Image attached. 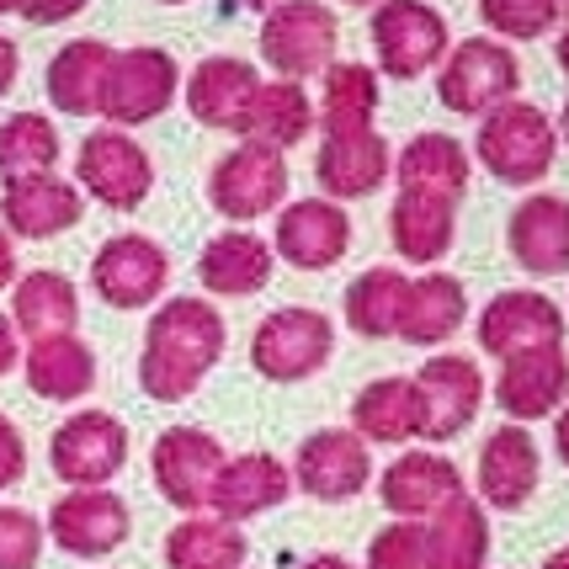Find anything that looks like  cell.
Listing matches in <instances>:
<instances>
[{
  "mask_svg": "<svg viewBox=\"0 0 569 569\" xmlns=\"http://www.w3.org/2000/svg\"><path fill=\"white\" fill-rule=\"evenodd\" d=\"M288 198V160L267 144H240L229 149L223 160H213V176H208V202L213 213L234 223H250V219H267L277 213Z\"/></svg>",
  "mask_w": 569,
  "mask_h": 569,
  "instance_id": "8",
  "label": "cell"
},
{
  "mask_svg": "<svg viewBox=\"0 0 569 569\" xmlns=\"http://www.w3.org/2000/svg\"><path fill=\"white\" fill-rule=\"evenodd\" d=\"M272 267H277V256L261 234H250V229H223V234H213V240L202 246L198 282L213 298H250L272 282Z\"/></svg>",
  "mask_w": 569,
  "mask_h": 569,
  "instance_id": "26",
  "label": "cell"
},
{
  "mask_svg": "<svg viewBox=\"0 0 569 569\" xmlns=\"http://www.w3.org/2000/svg\"><path fill=\"white\" fill-rule=\"evenodd\" d=\"M469 320V293L452 272H426L410 282L405 293V315H399V341L410 347H442L452 341Z\"/></svg>",
  "mask_w": 569,
  "mask_h": 569,
  "instance_id": "29",
  "label": "cell"
},
{
  "mask_svg": "<svg viewBox=\"0 0 569 569\" xmlns=\"http://www.w3.org/2000/svg\"><path fill=\"white\" fill-rule=\"evenodd\" d=\"M553 447H559V458L569 463V405L559 410V421H553Z\"/></svg>",
  "mask_w": 569,
  "mask_h": 569,
  "instance_id": "48",
  "label": "cell"
},
{
  "mask_svg": "<svg viewBox=\"0 0 569 569\" xmlns=\"http://www.w3.org/2000/svg\"><path fill=\"white\" fill-rule=\"evenodd\" d=\"M43 559V521L22 506H0V569H38Z\"/></svg>",
  "mask_w": 569,
  "mask_h": 569,
  "instance_id": "41",
  "label": "cell"
},
{
  "mask_svg": "<svg viewBox=\"0 0 569 569\" xmlns=\"http://www.w3.org/2000/svg\"><path fill=\"white\" fill-rule=\"evenodd\" d=\"M421 527H426V569H485V559H490V517H485L479 500L458 496Z\"/></svg>",
  "mask_w": 569,
  "mask_h": 569,
  "instance_id": "34",
  "label": "cell"
},
{
  "mask_svg": "<svg viewBox=\"0 0 569 569\" xmlns=\"http://www.w3.org/2000/svg\"><path fill=\"white\" fill-rule=\"evenodd\" d=\"M27 473V442L17 421L11 416H0V490H11V485H22Z\"/></svg>",
  "mask_w": 569,
  "mask_h": 569,
  "instance_id": "43",
  "label": "cell"
},
{
  "mask_svg": "<svg viewBox=\"0 0 569 569\" xmlns=\"http://www.w3.org/2000/svg\"><path fill=\"white\" fill-rule=\"evenodd\" d=\"M368 569H426V527L421 521H389L368 543Z\"/></svg>",
  "mask_w": 569,
  "mask_h": 569,
  "instance_id": "42",
  "label": "cell"
},
{
  "mask_svg": "<svg viewBox=\"0 0 569 569\" xmlns=\"http://www.w3.org/2000/svg\"><path fill=\"white\" fill-rule=\"evenodd\" d=\"M351 431L362 442L399 447L421 437V399H416V378H372L362 395L351 399Z\"/></svg>",
  "mask_w": 569,
  "mask_h": 569,
  "instance_id": "33",
  "label": "cell"
},
{
  "mask_svg": "<svg viewBox=\"0 0 569 569\" xmlns=\"http://www.w3.org/2000/svg\"><path fill=\"white\" fill-rule=\"evenodd\" d=\"M378 496L399 521H431L442 506L469 496V485H463L458 463L442 452H399L378 479Z\"/></svg>",
  "mask_w": 569,
  "mask_h": 569,
  "instance_id": "18",
  "label": "cell"
},
{
  "mask_svg": "<svg viewBox=\"0 0 569 569\" xmlns=\"http://www.w3.org/2000/svg\"><path fill=\"white\" fill-rule=\"evenodd\" d=\"M521 86V64L517 53L496 43V38H469L447 53L442 74H437V97L447 112H463V118H485L506 101H517Z\"/></svg>",
  "mask_w": 569,
  "mask_h": 569,
  "instance_id": "5",
  "label": "cell"
},
{
  "mask_svg": "<svg viewBox=\"0 0 569 569\" xmlns=\"http://www.w3.org/2000/svg\"><path fill=\"white\" fill-rule=\"evenodd\" d=\"M336 351V325L320 309H272L250 336V368L267 383H303L330 362Z\"/></svg>",
  "mask_w": 569,
  "mask_h": 569,
  "instance_id": "4",
  "label": "cell"
},
{
  "mask_svg": "<svg viewBox=\"0 0 569 569\" xmlns=\"http://www.w3.org/2000/svg\"><path fill=\"white\" fill-rule=\"evenodd\" d=\"M372 112H378V70L330 64L315 123H325V133H357V128H372Z\"/></svg>",
  "mask_w": 569,
  "mask_h": 569,
  "instance_id": "38",
  "label": "cell"
},
{
  "mask_svg": "<svg viewBox=\"0 0 569 569\" xmlns=\"http://www.w3.org/2000/svg\"><path fill=\"white\" fill-rule=\"evenodd\" d=\"M543 479V452L532 442L527 426H500L479 447V500L496 511H521L527 500L538 496Z\"/></svg>",
  "mask_w": 569,
  "mask_h": 569,
  "instance_id": "21",
  "label": "cell"
},
{
  "mask_svg": "<svg viewBox=\"0 0 569 569\" xmlns=\"http://www.w3.org/2000/svg\"><path fill=\"white\" fill-rule=\"evenodd\" d=\"M17 70H22V53H17V43L0 32V97L17 86Z\"/></svg>",
  "mask_w": 569,
  "mask_h": 569,
  "instance_id": "46",
  "label": "cell"
},
{
  "mask_svg": "<svg viewBox=\"0 0 569 569\" xmlns=\"http://www.w3.org/2000/svg\"><path fill=\"white\" fill-rule=\"evenodd\" d=\"M17 282V246H11V234L0 229V288H11Z\"/></svg>",
  "mask_w": 569,
  "mask_h": 569,
  "instance_id": "47",
  "label": "cell"
},
{
  "mask_svg": "<svg viewBox=\"0 0 569 569\" xmlns=\"http://www.w3.org/2000/svg\"><path fill=\"white\" fill-rule=\"evenodd\" d=\"M176 86H181V70L166 49H123L112 59V74H107V91H101V118L118 123L128 133L133 123H154L166 107L176 101Z\"/></svg>",
  "mask_w": 569,
  "mask_h": 569,
  "instance_id": "12",
  "label": "cell"
},
{
  "mask_svg": "<svg viewBox=\"0 0 569 569\" xmlns=\"http://www.w3.org/2000/svg\"><path fill=\"white\" fill-rule=\"evenodd\" d=\"M553 53H559V70L569 74V22H565V32H559V43H553Z\"/></svg>",
  "mask_w": 569,
  "mask_h": 569,
  "instance_id": "50",
  "label": "cell"
},
{
  "mask_svg": "<svg viewBox=\"0 0 569 569\" xmlns=\"http://www.w3.org/2000/svg\"><path fill=\"white\" fill-rule=\"evenodd\" d=\"M43 532L74 559H107L128 543L133 517H128V500L112 496V490H70L49 506Z\"/></svg>",
  "mask_w": 569,
  "mask_h": 569,
  "instance_id": "15",
  "label": "cell"
},
{
  "mask_svg": "<svg viewBox=\"0 0 569 569\" xmlns=\"http://www.w3.org/2000/svg\"><path fill=\"white\" fill-rule=\"evenodd\" d=\"M569 399V357L565 347H538L506 357L496 378V405L511 421H543L553 410H565Z\"/></svg>",
  "mask_w": 569,
  "mask_h": 569,
  "instance_id": "22",
  "label": "cell"
},
{
  "mask_svg": "<svg viewBox=\"0 0 569 569\" xmlns=\"http://www.w3.org/2000/svg\"><path fill=\"white\" fill-rule=\"evenodd\" d=\"M49 463L70 490H107L128 463V426L112 410H74L53 431Z\"/></svg>",
  "mask_w": 569,
  "mask_h": 569,
  "instance_id": "6",
  "label": "cell"
},
{
  "mask_svg": "<svg viewBox=\"0 0 569 569\" xmlns=\"http://www.w3.org/2000/svg\"><path fill=\"white\" fill-rule=\"evenodd\" d=\"M351 246V219L341 202L330 198H298L288 208H277V234L272 256H282L298 272H325L336 267Z\"/></svg>",
  "mask_w": 569,
  "mask_h": 569,
  "instance_id": "16",
  "label": "cell"
},
{
  "mask_svg": "<svg viewBox=\"0 0 569 569\" xmlns=\"http://www.w3.org/2000/svg\"><path fill=\"white\" fill-rule=\"evenodd\" d=\"M389 240L416 267L442 261L452 240H458V202L426 198V192H399L395 208H389Z\"/></svg>",
  "mask_w": 569,
  "mask_h": 569,
  "instance_id": "32",
  "label": "cell"
},
{
  "mask_svg": "<svg viewBox=\"0 0 569 569\" xmlns=\"http://www.w3.org/2000/svg\"><path fill=\"white\" fill-rule=\"evenodd\" d=\"M160 6H187V0H160Z\"/></svg>",
  "mask_w": 569,
  "mask_h": 569,
  "instance_id": "57",
  "label": "cell"
},
{
  "mask_svg": "<svg viewBox=\"0 0 569 569\" xmlns=\"http://www.w3.org/2000/svg\"><path fill=\"white\" fill-rule=\"evenodd\" d=\"M479 347L500 357V362L538 347H565V309L553 298L532 293V288L496 293L479 315Z\"/></svg>",
  "mask_w": 569,
  "mask_h": 569,
  "instance_id": "17",
  "label": "cell"
},
{
  "mask_svg": "<svg viewBox=\"0 0 569 569\" xmlns=\"http://www.w3.org/2000/svg\"><path fill=\"white\" fill-rule=\"evenodd\" d=\"M256 91H261L256 64L234 59V53H213V59H202L198 70L187 74V107H192V118L208 128H223V133H246Z\"/></svg>",
  "mask_w": 569,
  "mask_h": 569,
  "instance_id": "24",
  "label": "cell"
},
{
  "mask_svg": "<svg viewBox=\"0 0 569 569\" xmlns=\"http://www.w3.org/2000/svg\"><path fill=\"white\" fill-rule=\"evenodd\" d=\"M553 11H559V17H565V22H569V0H553Z\"/></svg>",
  "mask_w": 569,
  "mask_h": 569,
  "instance_id": "55",
  "label": "cell"
},
{
  "mask_svg": "<svg viewBox=\"0 0 569 569\" xmlns=\"http://www.w3.org/2000/svg\"><path fill=\"white\" fill-rule=\"evenodd\" d=\"M246 532L219 517H187L166 532V569H246Z\"/></svg>",
  "mask_w": 569,
  "mask_h": 569,
  "instance_id": "36",
  "label": "cell"
},
{
  "mask_svg": "<svg viewBox=\"0 0 569 569\" xmlns=\"http://www.w3.org/2000/svg\"><path fill=\"white\" fill-rule=\"evenodd\" d=\"M223 315L208 298H166L144 330L139 351V389L154 405H181L202 389V378L219 368L223 357Z\"/></svg>",
  "mask_w": 569,
  "mask_h": 569,
  "instance_id": "1",
  "label": "cell"
},
{
  "mask_svg": "<svg viewBox=\"0 0 569 569\" xmlns=\"http://www.w3.org/2000/svg\"><path fill=\"white\" fill-rule=\"evenodd\" d=\"M479 17L500 38H543L559 22L553 0H479Z\"/></svg>",
  "mask_w": 569,
  "mask_h": 569,
  "instance_id": "40",
  "label": "cell"
},
{
  "mask_svg": "<svg viewBox=\"0 0 569 569\" xmlns=\"http://www.w3.org/2000/svg\"><path fill=\"white\" fill-rule=\"evenodd\" d=\"M118 49L101 43V38H74L49 59V101L64 118H101V91H107V74H112Z\"/></svg>",
  "mask_w": 569,
  "mask_h": 569,
  "instance_id": "27",
  "label": "cell"
},
{
  "mask_svg": "<svg viewBox=\"0 0 569 569\" xmlns=\"http://www.w3.org/2000/svg\"><path fill=\"white\" fill-rule=\"evenodd\" d=\"M372 53H378V70L389 80H416L431 64H442L447 53V22L437 6L426 0H383L372 6L368 22Z\"/></svg>",
  "mask_w": 569,
  "mask_h": 569,
  "instance_id": "7",
  "label": "cell"
},
{
  "mask_svg": "<svg viewBox=\"0 0 569 569\" xmlns=\"http://www.w3.org/2000/svg\"><path fill=\"white\" fill-rule=\"evenodd\" d=\"M74 181L86 198H97L101 208H139L154 187V166H149L144 144L123 133V128H97L80 139V154H74Z\"/></svg>",
  "mask_w": 569,
  "mask_h": 569,
  "instance_id": "9",
  "label": "cell"
},
{
  "mask_svg": "<svg viewBox=\"0 0 569 569\" xmlns=\"http://www.w3.org/2000/svg\"><path fill=\"white\" fill-rule=\"evenodd\" d=\"M11 11H22V0H0V17H11Z\"/></svg>",
  "mask_w": 569,
  "mask_h": 569,
  "instance_id": "53",
  "label": "cell"
},
{
  "mask_svg": "<svg viewBox=\"0 0 569 569\" xmlns=\"http://www.w3.org/2000/svg\"><path fill=\"white\" fill-rule=\"evenodd\" d=\"M86 213V192L64 181V176H22V181H6L0 192V219L11 240H53L74 229Z\"/></svg>",
  "mask_w": 569,
  "mask_h": 569,
  "instance_id": "19",
  "label": "cell"
},
{
  "mask_svg": "<svg viewBox=\"0 0 569 569\" xmlns=\"http://www.w3.org/2000/svg\"><path fill=\"white\" fill-rule=\"evenodd\" d=\"M293 485L315 500H357L372 485V452L351 426H325L298 442Z\"/></svg>",
  "mask_w": 569,
  "mask_h": 569,
  "instance_id": "13",
  "label": "cell"
},
{
  "mask_svg": "<svg viewBox=\"0 0 569 569\" xmlns=\"http://www.w3.org/2000/svg\"><path fill=\"white\" fill-rule=\"evenodd\" d=\"M166 282H171V256L149 234H112L91 261V288L112 309H149L166 298Z\"/></svg>",
  "mask_w": 569,
  "mask_h": 569,
  "instance_id": "14",
  "label": "cell"
},
{
  "mask_svg": "<svg viewBox=\"0 0 569 569\" xmlns=\"http://www.w3.org/2000/svg\"><path fill=\"white\" fill-rule=\"evenodd\" d=\"M479 166L506 181V187H532L553 171V154H559V128L548 123L543 107L532 101H506L496 112H485L479 139H473Z\"/></svg>",
  "mask_w": 569,
  "mask_h": 569,
  "instance_id": "2",
  "label": "cell"
},
{
  "mask_svg": "<svg viewBox=\"0 0 569 569\" xmlns=\"http://www.w3.org/2000/svg\"><path fill=\"white\" fill-rule=\"evenodd\" d=\"M293 496V473L277 452H240L229 458L213 479V496H208V511L219 521H250V517H267L277 511L282 500Z\"/></svg>",
  "mask_w": 569,
  "mask_h": 569,
  "instance_id": "23",
  "label": "cell"
},
{
  "mask_svg": "<svg viewBox=\"0 0 569 569\" xmlns=\"http://www.w3.org/2000/svg\"><path fill=\"white\" fill-rule=\"evenodd\" d=\"M315 176H320V187L330 202H357V198H372V192L395 176V154H389L378 128L325 133L320 154H315Z\"/></svg>",
  "mask_w": 569,
  "mask_h": 569,
  "instance_id": "20",
  "label": "cell"
},
{
  "mask_svg": "<svg viewBox=\"0 0 569 569\" xmlns=\"http://www.w3.org/2000/svg\"><path fill=\"white\" fill-rule=\"evenodd\" d=\"M543 569H569V548H559V553H548Z\"/></svg>",
  "mask_w": 569,
  "mask_h": 569,
  "instance_id": "51",
  "label": "cell"
},
{
  "mask_svg": "<svg viewBox=\"0 0 569 569\" xmlns=\"http://www.w3.org/2000/svg\"><path fill=\"white\" fill-rule=\"evenodd\" d=\"M416 378V399H421V437L426 442H452L463 437L469 421L485 405V372L473 357H458V351H437L426 357Z\"/></svg>",
  "mask_w": 569,
  "mask_h": 569,
  "instance_id": "11",
  "label": "cell"
},
{
  "mask_svg": "<svg viewBox=\"0 0 569 569\" xmlns=\"http://www.w3.org/2000/svg\"><path fill=\"white\" fill-rule=\"evenodd\" d=\"M298 569H357V565H347L341 553H315V559H303Z\"/></svg>",
  "mask_w": 569,
  "mask_h": 569,
  "instance_id": "49",
  "label": "cell"
},
{
  "mask_svg": "<svg viewBox=\"0 0 569 569\" xmlns=\"http://www.w3.org/2000/svg\"><path fill=\"white\" fill-rule=\"evenodd\" d=\"M506 246H511L521 272L532 277L569 272V202L553 198V192L517 202V213L506 223Z\"/></svg>",
  "mask_w": 569,
  "mask_h": 569,
  "instance_id": "25",
  "label": "cell"
},
{
  "mask_svg": "<svg viewBox=\"0 0 569 569\" xmlns=\"http://www.w3.org/2000/svg\"><path fill=\"white\" fill-rule=\"evenodd\" d=\"M405 293H410V277L399 267H368L362 277H351L347 288V325L368 341L399 336V315H405Z\"/></svg>",
  "mask_w": 569,
  "mask_h": 569,
  "instance_id": "37",
  "label": "cell"
},
{
  "mask_svg": "<svg viewBox=\"0 0 569 569\" xmlns=\"http://www.w3.org/2000/svg\"><path fill=\"white\" fill-rule=\"evenodd\" d=\"M336 43H341V27L325 0H277L261 22V59L293 86L330 70Z\"/></svg>",
  "mask_w": 569,
  "mask_h": 569,
  "instance_id": "3",
  "label": "cell"
},
{
  "mask_svg": "<svg viewBox=\"0 0 569 569\" xmlns=\"http://www.w3.org/2000/svg\"><path fill=\"white\" fill-rule=\"evenodd\" d=\"M347 6H383V0H347Z\"/></svg>",
  "mask_w": 569,
  "mask_h": 569,
  "instance_id": "56",
  "label": "cell"
},
{
  "mask_svg": "<svg viewBox=\"0 0 569 569\" xmlns=\"http://www.w3.org/2000/svg\"><path fill=\"white\" fill-rule=\"evenodd\" d=\"M559 139L569 144V101H565V112H559Z\"/></svg>",
  "mask_w": 569,
  "mask_h": 569,
  "instance_id": "52",
  "label": "cell"
},
{
  "mask_svg": "<svg viewBox=\"0 0 569 569\" xmlns=\"http://www.w3.org/2000/svg\"><path fill=\"white\" fill-rule=\"evenodd\" d=\"M223 463H229V452L219 447V437H208L198 426H171L149 447L154 490L171 500L176 511H187V517L208 511V496H213V479H219Z\"/></svg>",
  "mask_w": 569,
  "mask_h": 569,
  "instance_id": "10",
  "label": "cell"
},
{
  "mask_svg": "<svg viewBox=\"0 0 569 569\" xmlns=\"http://www.w3.org/2000/svg\"><path fill=\"white\" fill-rule=\"evenodd\" d=\"M240 6H250V11H272V0H240Z\"/></svg>",
  "mask_w": 569,
  "mask_h": 569,
  "instance_id": "54",
  "label": "cell"
},
{
  "mask_svg": "<svg viewBox=\"0 0 569 569\" xmlns=\"http://www.w3.org/2000/svg\"><path fill=\"white\" fill-rule=\"evenodd\" d=\"M11 325L27 341H53V336H74L80 325V293L64 272H27L11 282Z\"/></svg>",
  "mask_w": 569,
  "mask_h": 569,
  "instance_id": "30",
  "label": "cell"
},
{
  "mask_svg": "<svg viewBox=\"0 0 569 569\" xmlns=\"http://www.w3.org/2000/svg\"><path fill=\"white\" fill-rule=\"evenodd\" d=\"M27 389L49 405H74L97 389V351L80 336H53V341H32L22 357Z\"/></svg>",
  "mask_w": 569,
  "mask_h": 569,
  "instance_id": "31",
  "label": "cell"
},
{
  "mask_svg": "<svg viewBox=\"0 0 569 569\" xmlns=\"http://www.w3.org/2000/svg\"><path fill=\"white\" fill-rule=\"evenodd\" d=\"M59 128L43 112H17L0 123V176L22 181V176H49L59 166Z\"/></svg>",
  "mask_w": 569,
  "mask_h": 569,
  "instance_id": "39",
  "label": "cell"
},
{
  "mask_svg": "<svg viewBox=\"0 0 569 569\" xmlns=\"http://www.w3.org/2000/svg\"><path fill=\"white\" fill-rule=\"evenodd\" d=\"M309 128H315V101H309V91L293 86V80H261L240 139L267 144L282 154V149H293L298 139H309Z\"/></svg>",
  "mask_w": 569,
  "mask_h": 569,
  "instance_id": "35",
  "label": "cell"
},
{
  "mask_svg": "<svg viewBox=\"0 0 569 569\" xmlns=\"http://www.w3.org/2000/svg\"><path fill=\"white\" fill-rule=\"evenodd\" d=\"M91 0H22V17L32 27H59V22H70V17H80Z\"/></svg>",
  "mask_w": 569,
  "mask_h": 569,
  "instance_id": "44",
  "label": "cell"
},
{
  "mask_svg": "<svg viewBox=\"0 0 569 569\" xmlns=\"http://www.w3.org/2000/svg\"><path fill=\"white\" fill-rule=\"evenodd\" d=\"M395 181L399 192L463 202V192H469V149L458 144L452 133H416L395 154Z\"/></svg>",
  "mask_w": 569,
  "mask_h": 569,
  "instance_id": "28",
  "label": "cell"
},
{
  "mask_svg": "<svg viewBox=\"0 0 569 569\" xmlns=\"http://www.w3.org/2000/svg\"><path fill=\"white\" fill-rule=\"evenodd\" d=\"M22 362V336H17V325H11V315H0V378Z\"/></svg>",
  "mask_w": 569,
  "mask_h": 569,
  "instance_id": "45",
  "label": "cell"
}]
</instances>
